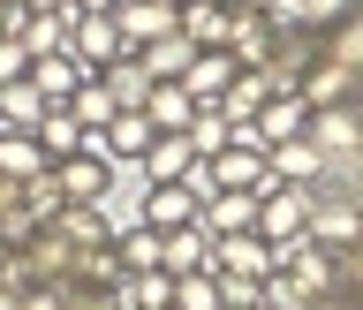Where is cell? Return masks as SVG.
I'll return each mask as SVG.
<instances>
[{"label":"cell","mask_w":363,"mask_h":310,"mask_svg":"<svg viewBox=\"0 0 363 310\" xmlns=\"http://www.w3.org/2000/svg\"><path fill=\"white\" fill-rule=\"evenodd\" d=\"M197 212H204V175L144 189V227L152 235H182V227H197Z\"/></svg>","instance_id":"obj_1"},{"label":"cell","mask_w":363,"mask_h":310,"mask_svg":"<svg viewBox=\"0 0 363 310\" xmlns=\"http://www.w3.org/2000/svg\"><path fill=\"white\" fill-rule=\"evenodd\" d=\"M197 175H204V197H212V189H250V197H265V189H272L265 152H250V144H227V152L197 159Z\"/></svg>","instance_id":"obj_2"},{"label":"cell","mask_w":363,"mask_h":310,"mask_svg":"<svg viewBox=\"0 0 363 310\" xmlns=\"http://www.w3.org/2000/svg\"><path fill=\"white\" fill-rule=\"evenodd\" d=\"M303 220H311V189H288V182H272L265 197H257V227H250V235H257V243H295V235H303Z\"/></svg>","instance_id":"obj_3"},{"label":"cell","mask_w":363,"mask_h":310,"mask_svg":"<svg viewBox=\"0 0 363 310\" xmlns=\"http://www.w3.org/2000/svg\"><path fill=\"white\" fill-rule=\"evenodd\" d=\"M272 38H280V16H265V8H227V61L235 68H265Z\"/></svg>","instance_id":"obj_4"},{"label":"cell","mask_w":363,"mask_h":310,"mask_svg":"<svg viewBox=\"0 0 363 310\" xmlns=\"http://www.w3.org/2000/svg\"><path fill=\"white\" fill-rule=\"evenodd\" d=\"M272 265H280L272 243H257V235H220L204 272H227V280H272Z\"/></svg>","instance_id":"obj_5"},{"label":"cell","mask_w":363,"mask_h":310,"mask_svg":"<svg viewBox=\"0 0 363 310\" xmlns=\"http://www.w3.org/2000/svg\"><path fill=\"white\" fill-rule=\"evenodd\" d=\"M68 53H76V61L99 76V68L121 61L129 45H121V23H113V16H76V23H68Z\"/></svg>","instance_id":"obj_6"},{"label":"cell","mask_w":363,"mask_h":310,"mask_svg":"<svg viewBox=\"0 0 363 310\" xmlns=\"http://www.w3.org/2000/svg\"><path fill=\"white\" fill-rule=\"evenodd\" d=\"M91 152L106 159V167H121V159H144V152H152V121H144L136 106H121L106 129H91Z\"/></svg>","instance_id":"obj_7"},{"label":"cell","mask_w":363,"mask_h":310,"mask_svg":"<svg viewBox=\"0 0 363 310\" xmlns=\"http://www.w3.org/2000/svg\"><path fill=\"white\" fill-rule=\"evenodd\" d=\"M53 182H61V197L68 204H106V189H113V167L99 152H76V159H61V167H53Z\"/></svg>","instance_id":"obj_8"},{"label":"cell","mask_w":363,"mask_h":310,"mask_svg":"<svg viewBox=\"0 0 363 310\" xmlns=\"http://www.w3.org/2000/svg\"><path fill=\"white\" fill-rule=\"evenodd\" d=\"M235 76H242V68L227 61V45H212V53H189V68H182L174 84L189 91V106H220V91L235 84Z\"/></svg>","instance_id":"obj_9"},{"label":"cell","mask_w":363,"mask_h":310,"mask_svg":"<svg viewBox=\"0 0 363 310\" xmlns=\"http://www.w3.org/2000/svg\"><path fill=\"white\" fill-rule=\"evenodd\" d=\"M76 84H91V68L76 61V53H38V61H30V91H38L45 106H68V99H76Z\"/></svg>","instance_id":"obj_10"},{"label":"cell","mask_w":363,"mask_h":310,"mask_svg":"<svg viewBox=\"0 0 363 310\" xmlns=\"http://www.w3.org/2000/svg\"><path fill=\"white\" fill-rule=\"evenodd\" d=\"M197 227L212 243H220V235H250V227H257V197H250V189H212L204 212H197Z\"/></svg>","instance_id":"obj_11"},{"label":"cell","mask_w":363,"mask_h":310,"mask_svg":"<svg viewBox=\"0 0 363 310\" xmlns=\"http://www.w3.org/2000/svg\"><path fill=\"white\" fill-rule=\"evenodd\" d=\"M53 235H61L68 250H113V227H106L99 204H61V212H53Z\"/></svg>","instance_id":"obj_12"},{"label":"cell","mask_w":363,"mask_h":310,"mask_svg":"<svg viewBox=\"0 0 363 310\" xmlns=\"http://www.w3.org/2000/svg\"><path fill=\"white\" fill-rule=\"evenodd\" d=\"M136 114L152 121V136H182L197 106H189V91H182L174 76H167V84H152V91H144V106H136Z\"/></svg>","instance_id":"obj_13"},{"label":"cell","mask_w":363,"mask_h":310,"mask_svg":"<svg viewBox=\"0 0 363 310\" xmlns=\"http://www.w3.org/2000/svg\"><path fill=\"white\" fill-rule=\"evenodd\" d=\"M212 265V235L204 227H182V235H159V272L182 280V272H204Z\"/></svg>","instance_id":"obj_14"},{"label":"cell","mask_w":363,"mask_h":310,"mask_svg":"<svg viewBox=\"0 0 363 310\" xmlns=\"http://www.w3.org/2000/svg\"><path fill=\"white\" fill-rule=\"evenodd\" d=\"M189 175H197L189 136H152V152H144V189H159V182H189Z\"/></svg>","instance_id":"obj_15"},{"label":"cell","mask_w":363,"mask_h":310,"mask_svg":"<svg viewBox=\"0 0 363 310\" xmlns=\"http://www.w3.org/2000/svg\"><path fill=\"white\" fill-rule=\"evenodd\" d=\"M265 99H272V91H265V76H257V68H242V76H235V84L220 91V106H212V114H220L227 129H250V121H257V106H265Z\"/></svg>","instance_id":"obj_16"},{"label":"cell","mask_w":363,"mask_h":310,"mask_svg":"<svg viewBox=\"0 0 363 310\" xmlns=\"http://www.w3.org/2000/svg\"><path fill=\"white\" fill-rule=\"evenodd\" d=\"M174 31H182L189 45H197V53H212V45H227V0H189Z\"/></svg>","instance_id":"obj_17"},{"label":"cell","mask_w":363,"mask_h":310,"mask_svg":"<svg viewBox=\"0 0 363 310\" xmlns=\"http://www.w3.org/2000/svg\"><path fill=\"white\" fill-rule=\"evenodd\" d=\"M45 167H53V159L38 152L30 129H0V175H8V182H30V175H45Z\"/></svg>","instance_id":"obj_18"},{"label":"cell","mask_w":363,"mask_h":310,"mask_svg":"<svg viewBox=\"0 0 363 310\" xmlns=\"http://www.w3.org/2000/svg\"><path fill=\"white\" fill-rule=\"evenodd\" d=\"M30 136H38V152L53 159V167H61V159H76V152H84V144H91V136L76 129V121H68L61 106H45V114H38V129H30Z\"/></svg>","instance_id":"obj_19"},{"label":"cell","mask_w":363,"mask_h":310,"mask_svg":"<svg viewBox=\"0 0 363 310\" xmlns=\"http://www.w3.org/2000/svg\"><path fill=\"white\" fill-rule=\"evenodd\" d=\"M113 265L129 272V280H136V272H159V235H152L144 220L121 227V235H113Z\"/></svg>","instance_id":"obj_20"},{"label":"cell","mask_w":363,"mask_h":310,"mask_svg":"<svg viewBox=\"0 0 363 310\" xmlns=\"http://www.w3.org/2000/svg\"><path fill=\"white\" fill-rule=\"evenodd\" d=\"M61 114H68V121H76V129L91 136V129H106V121H113V114H121V106H113V91L99 84V76H91V84H76V99H68Z\"/></svg>","instance_id":"obj_21"},{"label":"cell","mask_w":363,"mask_h":310,"mask_svg":"<svg viewBox=\"0 0 363 310\" xmlns=\"http://www.w3.org/2000/svg\"><path fill=\"white\" fill-rule=\"evenodd\" d=\"M99 84L113 91V106H144V91H152V76L136 68V53H121V61H106V68H99Z\"/></svg>","instance_id":"obj_22"},{"label":"cell","mask_w":363,"mask_h":310,"mask_svg":"<svg viewBox=\"0 0 363 310\" xmlns=\"http://www.w3.org/2000/svg\"><path fill=\"white\" fill-rule=\"evenodd\" d=\"M38 114H45V99L30 91V76L23 84H0V121L8 129H38Z\"/></svg>","instance_id":"obj_23"},{"label":"cell","mask_w":363,"mask_h":310,"mask_svg":"<svg viewBox=\"0 0 363 310\" xmlns=\"http://www.w3.org/2000/svg\"><path fill=\"white\" fill-rule=\"evenodd\" d=\"M182 136H189V152H197V159H212V152H227V144H235V129H227L212 106L189 114V129H182Z\"/></svg>","instance_id":"obj_24"},{"label":"cell","mask_w":363,"mask_h":310,"mask_svg":"<svg viewBox=\"0 0 363 310\" xmlns=\"http://www.w3.org/2000/svg\"><path fill=\"white\" fill-rule=\"evenodd\" d=\"M16 45L30 53V61H38V53H61V45H68V16H30L16 31Z\"/></svg>","instance_id":"obj_25"},{"label":"cell","mask_w":363,"mask_h":310,"mask_svg":"<svg viewBox=\"0 0 363 310\" xmlns=\"http://www.w3.org/2000/svg\"><path fill=\"white\" fill-rule=\"evenodd\" d=\"M356 16V0H303V16H280V23H295V31H333V23H348Z\"/></svg>","instance_id":"obj_26"},{"label":"cell","mask_w":363,"mask_h":310,"mask_svg":"<svg viewBox=\"0 0 363 310\" xmlns=\"http://www.w3.org/2000/svg\"><path fill=\"white\" fill-rule=\"evenodd\" d=\"M174 310H220V280H212V272H182L174 280Z\"/></svg>","instance_id":"obj_27"},{"label":"cell","mask_w":363,"mask_h":310,"mask_svg":"<svg viewBox=\"0 0 363 310\" xmlns=\"http://www.w3.org/2000/svg\"><path fill=\"white\" fill-rule=\"evenodd\" d=\"M23 76H30V53L16 38H0V84H23Z\"/></svg>","instance_id":"obj_28"},{"label":"cell","mask_w":363,"mask_h":310,"mask_svg":"<svg viewBox=\"0 0 363 310\" xmlns=\"http://www.w3.org/2000/svg\"><path fill=\"white\" fill-rule=\"evenodd\" d=\"M16 8H23V16H68V23H76V8H68V0H16Z\"/></svg>","instance_id":"obj_29"},{"label":"cell","mask_w":363,"mask_h":310,"mask_svg":"<svg viewBox=\"0 0 363 310\" xmlns=\"http://www.w3.org/2000/svg\"><path fill=\"white\" fill-rule=\"evenodd\" d=\"M76 16H113V0H68Z\"/></svg>","instance_id":"obj_30"},{"label":"cell","mask_w":363,"mask_h":310,"mask_svg":"<svg viewBox=\"0 0 363 310\" xmlns=\"http://www.w3.org/2000/svg\"><path fill=\"white\" fill-rule=\"evenodd\" d=\"M227 8H265V16H280V0H227Z\"/></svg>","instance_id":"obj_31"},{"label":"cell","mask_w":363,"mask_h":310,"mask_svg":"<svg viewBox=\"0 0 363 310\" xmlns=\"http://www.w3.org/2000/svg\"><path fill=\"white\" fill-rule=\"evenodd\" d=\"M0 38H8V0H0Z\"/></svg>","instance_id":"obj_32"},{"label":"cell","mask_w":363,"mask_h":310,"mask_svg":"<svg viewBox=\"0 0 363 310\" xmlns=\"http://www.w3.org/2000/svg\"><path fill=\"white\" fill-rule=\"evenodd\" d=\"M159 8H174V16H182V8H189V0H159Z\"/></svg>","instance_id":"obj_33"}]
</instances>
